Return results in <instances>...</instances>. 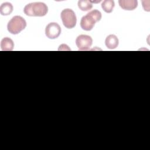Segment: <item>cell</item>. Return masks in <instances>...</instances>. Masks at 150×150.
<instances>
[{
  "label": "cell",
  "instance_id": "obj_12",
  "mask_svg": "<svg viewBox=\"0 0 150 150\" xmlns=\"http://www.w3.org/2000/svg\"><path fill=\"white\" fill-rule=\"evenodd\" d=\"M78 7L83 11H87L93 8V4L90 1L80 0L78 1Z\"/></svg>",
  "mask_w": 150,
  "mask_h": 150
},
{
  "label": "cell",
  "instance_id": "obj_3",
  "mask_svg": "<svg viewBox=\"0 0 150 150\" xmlns=\"http://www.w3.org/2000/svg\"><path fill=\"white\" fill-rule=\"evenodd\" d=\"M26 26V22L21 16H13L8 23L7 29L9 33L17 35L23 30Z\"/></svg>",
  "mask_w": 150,
  "mask_h": 150
},
{
  "label": "cell",
  "instance_id": "obj_8",
  "mask_svg": "<svg viewBox=\"0 0 150 150\" xmlns=\"http://www.w3.org/2000/svg\"><path fill=\"white\" fill-rule=\"evenodd\" d=\"M119 43L118 38L114 35H109L105 39V44L107 48L112 49L116 48Z\"/></svg>",
  "mask_w": 150,
  "mask_h": 150
},
{
  "label": "cell",
  "instance_id": "obj_4",
  "mask_svg": "<svg viewBox=\"0 0 150 150\" xmlns=\"http://www.w3.org/2000/svg\"><path fill=\"white\" fill-rule=\"evenodd\" d=\"M63 25L67 29L73 28L77 22V18L75 12L71 9L67 8L63 9L60 13Z\"/></svg>",
  "mask_w": 150,
  "mask_h": 150
},
{
  "label": "cell",
  "instance_id": "obj_9",
  "mask_svg": "<svg viewBox=\"0 0 150 150\" xmlns=\"http://www.w3.org/2000/svg\"><path fill=\"white\" fill-rule=\"evenodd\" d=\"M14 47V43L13 40L8 37L3 38L1 41V48L2 50L11 51Z\"/></svg>",
  "mask_w": 150,
  "mask_h": 150
},
{
  "label": "cell",
  "instance_id": "obj_1",
  "mask_svg": "<svg viewBox=\"0 0 150 150\" xmlns=\"http://www.w3.org/2000/svg\"><path fill=\"white\" fill-rule=\"evenodd\" d=\"M101 13L97 9L89 12L86 15L83 16L80 21L81 28L86 31L91 30L95 23L101 19Z\"/></svg>",
  "mask_w": 150,
  "mask_h": 150
},
{
  "label": "cell",
  "instance_id": "obj_5",
  "mask_svg": "<svg viewBox=\"0 0 150 150\" xmlns=\"http://www.w3.org/2000/svg\"><path fill=\"white\" fill-rule=\"evenodd\" d=\"M93 39L91 36L80 35L76 39V45L79 50H88L92 45Z\"/></svg>",
  "mask_w": 150,
  "mask_h": 150
},
{
  "label": "cell",
  "instance_id": "obj_6",
  "mask_svg": "<svg viewBox=\"0 0 150 150\" xmlns=\"http://www.w3.org/2000/svg\"><path fill=\"white\" fill-rule=\"evenodd\" d=\"M60 26L56 22L49 23L45 28L46 36L51 39L57 38L61 33Z\"/></svg>",
  "mask_w": 150,
  "mask_h": 150
},
{
  "label": "cell",
  "instance_id": "obj_10",
  "mask_svg": "<svg viewBox=\"0 0 150 150\" xmlns=\"http://www.w3.org/2000/svg\"><path fill=\"white\" fill-rule=\"evenodd\" d=\"M13 6L9 2H4L0 6V13L3 16L10 15L13 11Z\"/></svg>",
  "mask_w": 150,
  "mask_h": 150
},
{
  "label": "cell",
  "instance_id": "obj_11",
  "mask_svg": "<svg viewBox=\"0 0 150 150\" xmlns=\"http://www.w3.org/2000/svg\"><path fill=\"white\" fill-rule=\"evenodd\" d=\"M115 6L113 0H105L101 4V8L106 13H111Z\"/></svg>",
  "mask_w": 150,
  "mask_h": 150
},
{
  "label": "cell",
  "instance_id": "obj_7",
  "mask_svg": "<svg viewBox=\"0 0 150 150\" xmlns=\"http://www.w3.org/2000/svg\"><path fill=\"white\" fill-rule=\"evenodd\" d=\"M118 4L122 9L127 11L134 10L138 6L137 0H120Z\"/></svg>",
  "mask_w": 150,
  "mask_h": 150
},
{
  "label": "cell",
  "instance_id": "obj_2",
  "mask_svg": "<svg viewBox=\"0 0 150 150\" xmlns=\"http://www.w3.org/2000/svg\"><path fill=\"white\" fill-rule=\"evenodd\" d=\"M23 12L29 16H43L47 14L48 8L43 2H32L25 6Z\"/></svg>",
  "mask_w": 150,
  "mask_h": 150
}]
</instances>
